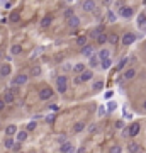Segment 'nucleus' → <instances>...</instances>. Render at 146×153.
<instances>
[{
    "label": "nucleus",
    "instance_id": "f257e3e1",
    "mask_svg": "<svg viewBox=\"0 0 146 153\" xmlns=\"http://www.w3.org/2000/svg\"><path fill=\"white\" fill-rule=\"evenodd\" d=\"M56 90H58V94H66V90H68V76L60 75L56 78Z\"/></svg>",
    "mask_w": 146,
    "mask_h": 153
},
{
    "label": "nucleus",
    "instance_id": "f03ea898",
    "mask_svg": "<svg viewBox=\"0 0 146 153\" xmlns=\"http://www.w3.org/2000/svg\"><path fill=\"white\" fill-rule=\"evenodd\" d=\"M136 39H138V36L134 34V32H126V34L121 38V43H122L124 46H131Z\"/></svg>",
    "mask_w": 146,
    "mask_h": 153
},
{
    "label": "nucleus",
    "instance_id": "7ed1b4c3",
    "mask_svg": "<svg viewBox=\"0 0 146 153\" xmlns=\"http://www.w3.org/2000/svg\"><path fill=\"white\" fill-rule=\"evenodd\" d=\"M27 80H29V76L24 75V73H21V75H17V76H14V78H12L10 85H12V87H19V85L27 84Z\"/></svg>",
    "mask_w": 146,
    "mask_h": 153
},
{
    "label": "nucleus",
    "instance_id": "20e7f679",
    "mask_svg": "<svg viewBox=\"0 0 146 153\" xmlns=\"http://www.w3.org/2000/svg\"><path fill=\"white\" fill-rule=\"evenodd\" d=\"M82 9H83L85 12H93L97 9V4H95V0H83Z\"/></svg>",
    "mask_w": 146,
    "mask_h": 153
},
{
    "label": "nucleus",
    "instance_id": "39448f33",
    "mask_svg": "<svg viewBox=\"0 0 146 153\" xmlns=\"http://www.w3.org/2000/svg\"><path fill=\"white\" fill-rule=\"evenodd\" d=\"M53 97V89H49V87H44L39 90V100H48V99Z\"/></svg>",
    "mask_w": 146,
    "mask_h": 153
},
{
    "label": "nucleus",
    "instance_id": "423d86ee",
    "mask_svg": "<svg viewBox=\"0 0 146 153\" xmlns=\"http://www.w3.org/2000/svg\"><path fill=\"white\" fill-rule=\"evenodd\" d=\"M66 26H68V27H71V29L78 27V26H80V17H77V15L73 14L71 17H68V19H66Z\"/></svg>",
    "mask_w": 146,
    "mask_h": 153
},
{
    "label": "nucleus",
    "instance_id": "0eeeda50",
    "mask_svg": "<svg viewBox=\"0 0 146 153\" xmlns=\"http://www.w3.org/2000/svg\"><path fill=\"white\" fill-rule=\"evenodd\" d=\"M139 129H141V124H139V123H132V124L127 128L129 136H132V138H134V136H138V134H139Z\"/></svg>",
    "mask_w": 146,
    "mask_h": 153
},
{
    "label": "nucleus",
    "instance_id": "6e6552de",
    "mask_svg": "<svg viewBox=\"0 0 146 153\" xmlns=\"http://www.w3.org/2000/svg\"><path fill=\"white\" fill-rule=\"evenodd\" d=\"M138 27L146 32V14H139L138 15Z\"/></svg>",
    "mask_w": 146,
    "mask_h": 153
},
{
    "label": "nucleus",
    "instance_id": "1a4fd4ad",
    "mask_svg": "<svg viewBox=\"0 0 146 153\" xmlns=\"http://www.w3.org/2000/svg\"><path fill=\"white\" fill-rule=\"evenodd\" d=\"M88 58H90V60H88V65H90L92 68H97L99 65H100V58H99V55H90Z\"/></svg>",
    "mask_w": 146,
    "mask_h": 153
},
{
    "label": "nucleus",
    "instance_id": "9d476101",
    "mask_svg": "<svg viewBox=\"0 0 146 153\" xmlns=\"http://www.w3.org/2000/svg\"><path fill=\"white\" fill-rule=\"evenodd\" d=\"M132 10L131 7H127V5H124V7H121V15L124 17V19H129V17H132Z\"/></svg>",
    "mask_w": 146,
    "mask_h": 153
},
{
    "label": "nucleus",
    "instance_id": "9b49d317",
    "mask_svg": "<svg viewBox=\"0 0 146 153\" xmlns=\"http://www.w3.org/2000/svg\"><path fill=\"white\" fill-rule=\"evenodd\" d=\"M51 22H53V15H51V14L44 15V17H42V21H41V27L42 29L49 27V26H51Z\"/></svg>",
    "mask_w": 146,
    "mask_h": 153
},
{
    "label": "nucleus",
    "instance_id": "f8f14e48",
    "mask_svg": "<svg viewBox=\"0 0 146 153\" xmlns=\"http://www.w3.org/2000/svg\"><path fill=\"white\" fill-rule=\"evenodd\" d=\"M80 76H82V82H88V80H92V76H93V71L92 70H83L80 73Z\"/></svg>",
    "mask_w": 146,
    "mask_h": 153
},
{
    "label": "nucleus",
    "instance_id": "ddd939ff",
    "mask_svg": "<svg viewBox=\"0 0 146 153\" xmlns=\"http://www.w3.org/2000/svg\"><path fill=\"white\" fill-rule=\"evenodd\" d=\"M92 51H93V46H92V44H85V46L80 48V53H82L83 56H90Z\"/></svg>",
    "mask_w": 146,
    "mask_h": 153
},
{
    "label": "nucleus",
    "instance_id": "4468645a",
    "mask_svg": "<svg viewBox=\"0 0 146 153\" xmlns=\"http://www.w3.org/2000/svg\"><path fill=\"white\" fill-rule=\"evenodd\" d=\"M10 71H12V68H10V65H7V63L0 66V76H9Z\"/></svg>",
    "mask_w": 146,
    "mask_h": 153
},
{
    "label": "nucleus",
    "instance_id": "2eb2a0df",
    "mask_svg": "<svg viewBox=\"0 0 146 153\" xmlns=\"http://www.w3.org/2000/svg\"><path fill=\"white\" fill-rule=\"evenodd\" d=\"M122 76H124V80H132V78L136 76V70H134V68H127Z\"/></svg>",
    "mask_w": 146,
    "mask_h": 153
},
{
    "label": "nucleus",
    "instance_id": "dca6fc26",
    "mask_svg": "<svg viewBox=\"0 0 146 153\" xmlns=\"http://www.w3.org/2000/svg\"><path fill=\"white\" fill-rule=\"evenodd\" d=\"M4 100H5V104H14V100H15V95H14V92H5V95H4Z\"/></svg>",
    "mask_w": 146,
    "mask_h": 153
},
{
    "label": "nucleus",
    "instance_id": "f3484780",
    "mask_svg": "<svg viewBox=\"0 0 146 153\" xmlns=\"http://www.w3.org/2000/svg\"><path fill=\"white\" fill-rule=\"evenodd\" d=\"M100 66H102L104 70H109V68H111V66H112L111 56H109V58H102V60H100Z\"/></svg>",
    "mask_w": 146,
    "mask_h": 153
},
{
    "label": "nucleus",
    "instance_id": "a211bd4d",
    "mask_svg": "<svg viewBox=\"0 0 146 153\" xmlns=\"http://www.w3.org/2000/svg\"><path fill=\"white\" fill-rule=\"evenodd\" d=\"M73 150H75V148H73V145H71V143H68V141H66V143H63V145L60 146V152H63V153H70V152H73Z\"/></svg>",
    "mask_w": 146,
    "mask_h": 153
},
{
    "label": "nucleus",
    "instance_id": "6ab92c4d",
    "mask_svg": "<svg viewBox=\"0 0 146 153\" xmlns=\"http://www.w3.org/2000/svg\"><path fill=\"white\" fill-rule=\"evenodd\" d=\"M14 145H15V141H14V138H12V136H7V138L4 139V146H5L7 150H12V148H14Z\"/></svg>",
    "mask_w": 146,
    "mask_h": 153
},
{
    "label": "nucleus",
    "instance_id": "aec40b11",
    "mask_svg": "<svg viewBox=\"0 0 146 153\" xmlns=\"http://www.w3.org/2000/svg\"><path fill=\"white\" fill-rule=\"evenodd\" d=\"M102 89H104V82H102V80H95V82L92 84V90L93 92H100Z\"/></svg>",
    "mask_w": 146,
    "mask_h": 153
},
{
    "label": "nucleus",
    "instance_id": "412c9836",
    "mask_svg": "<svg viewBox=\"0 0 146 153\" xmlns=\"http://www.w3.org/2000/svg\"><path fill=\"white\" fill-rule=\"evenodd\" d=\"M102 32H104V26H97V27L90 32V38H92V39H97V36L102 34Z\"/></svg>",
    "mask_w": 146,
    "mask_h": 153
},
{
    "label": "nucleus",
    "instance_id": "4be33fe9",
    "mask_svg": "<svg viewBox=\"0 0 146 153\" xmlns=\"http://www.w3.org/2000/svg\"><path fill=\"white\" fill-rule=\"evenodd\" d=\"M5 134L7 136H14V134H17V126L15 124H10L5 128Z\"/></svg>",
    "mask_w": 146,
    "mask_h": 153
},
{
    "label": "nucleus",
    "instance_id": "5701e85b",
    "mask_svg": "<svg viewBox=\"0 0 146 153\" xmlns=\"http://www.w3.org/2000/svg\"><path fill=\"white\" fill-rule=\"evenodd\" d=\"M41 73H42V70H41L39 65H34V66L31 68V76H41Z\"/></svg>",
    "mask_w": 146,
    "mask_h": 153
},
{
    "label": "nucleus",
    "instance_id": "b1692460",
    "mask_svg": "<svg viewBox=\"0 0 146 153\" xmlns=\"http://www.w3.org/2000/svg\"><path fill=\"white\" fill-rule=\"evenodd\" d=\"M9 21L12 22V24L19 22V21H21V15H19V12H10V15H9Z\"/></svg>",
    "mask_w": 146,
    "mask_h": 153
},
{
    "label": "nucleus",
    "instance_id": "393cba45",
    "mask_svg": "<svg viewBox=\"0 0 146 153\" xmlns=\"http://www.w3.org/2000/svg\"><path fill=\"white\" fill-rule=\"evenodd\" d=\"M83 129H85V123H82V121L73 124V133H80V131H83Z\"/></svg>",
    "mask_w": 146,
    "mask_h": 153
},
{
    "label": "nucleus",
    "instance_id": "a878e982",
    "mask_svg": "<svg viewBox=\"0 0 146 153\" xmlns=\"http://www.w3.org/2000/svg\"><path fill=\"white\" fill-rule=\"evenodd\" d=\"M107 41H109V36L105 34V32H102V34L97 36V43H99V44H105Z\"/></svg>",
    "mask_w": 146,
    "mask_h": 153
},
{
    "label": "nucleus",
    "instance_id": "bb28decb",
    "mask_svg": "<svg viewBox=\"0 0 146 153\" xmlns=\"http://www.w3.org/2000/svg\"><path fill=\"white\" fill-rule=\"evenodd\" d=\"M27 139V131H17V141L24 143Z\"/></svg>",
    "mask_w": 146,
    "mask_h": 153
},
{
    "label": "nucleus",
    "instance_id": "cd10ccee",
    "mask_svg": "<svg viewBox=\"0 0 146 153\" xmlns=\"http://www.w3.org/2000/svg\"><path fill=\"white\" fill-rule=\"evenodd\" d=\"M127 152H141V146L138 145V143H129V146H127Z\"/></svg>",
    "mask_w": 146,
    "mask_h": 153
},
{
    "label": "nucleus",
    "instance_id": "c85d7f7f",
    "mask_svg": "<svg viewBox=\"0 0 146 153\" xmlns=\"http://www.w3.org/2000/svg\"><path fill=\"white\" fill-rule=\"evenodd\" d=\"M83 70H85L83 63H77V65H73V71H75V73H82Z\"/></svg>",
    "mask_w": 146,
    "mask_h": 153
},
{
    "label": "nucleus",
    "instance_id": "c756f323",
    "mask_svg": "<svg viewBox=\"0 0 146 153\" xmlns=\"http://www.w3.org/2000/svg\"><path fill=\"white\" fill-rule=\"evenodd\" d=\"M10 53H12V55H21V53H22V46H19V44H14V46L10 48Z\"/></svg>",
    "mask_w": 146,
    "mask_h": 153
},
{
    "label": "nucleus",
    "instance_id": "7c9ffc66",
    "mask_svg": "<svg viewBox=\"0 0 146 153\" xmlns=\"http://www.w3.org/2000/svg\"><path fill=\"white\" fill-rule=\"evenodd\" d=\"M77 44L82 48V46H85L87 44V36H78L77 38Z\"/></svg>",
    "mask_w": 146,
    "mask_h": 153
},
{
    "label": "nucleus",
    "instance_id": "2f4dec72",
    "mask_svg": "<svg viewBox=\"0 0 146 153\" xmlns=\"http://www.w3.org/2000/svg\"><path fill=\"white\" fill-rule=\"evenodd\" d=\"M109 56H111V51H109V49H100V51H99V58H100V60H102V58H109Z\"/></svg>",
    "mask_w": 146,
    "mask_h": 153
},
{
    "label": "nucleus",
    "instance_id": "473e14b6",
    "mask_svg": "<svg viewBox=\"0 0 146 153\" xmlns=\"http://www.w3.org/2000/svg\"><path fill=\"white\" fill-rule=\"evenodd\" d=\"M116 19H117V15L114 14L112 10H107V21H109V22H116Z\"/></svg>",
    "mask_w": 146,
    "mask_h": 153
},
{
    "label": "nucleus",
    "instance_id": "72a5a7b5",
    "mask_svg": "<svg viewBox=\"0 0 146 153\" xmlns=\"http://www.w3.org/2000/svg\"><path fill=\"white\" fill-rule=\"evenodd\" d=\"M116 109H117V104H116L114 100H111V102H107V111H109V112L116 111Z\"/></svg>",
    "mask_w": 146,
    "mask_h": 153
},
{
    "label": "nucleus",
    "instance_id": "f704fd0d",
    "mask_svg": "<svg viewBox=\"0 0 146 153\" xmlns=\"http://www.w3.org/2000/svg\"><path fill=\"white\" fill-rule=\"evenodd\" d=\"M127 61H129V58H122V60L117 63V70H122L126 66V63H127Z\"/></svg>",
    "mask_w": 146,
    "mask_h": 153
},
{
    "label": "nucleus",
    "instance_id": "c9c22d12",
    "mask_svg": "<svg viewBox=\"0 0 146 153\" xmlns=\"http://www.w3.org/2000/svg\"><path fill=\"white\" fill-rule=\"evenodd\" d=\"M36 126H37V124H36V121H31V123L27 124V128H26V129H27V131H34Z\"/></svg>",
    "mask_w": 146,
    "mask_h": 153
},
{
    "label": "nucleus",
    "instance_id": "e433bc0d",
    "mask_svg": "<svg viewBox=\"0 0 146 153\" xmlns=\"http://www.w3.org/2000/svg\"><path fill=\"white\" fill-rule=\"evenodd\" d=\"M109 43L116 44V43H117V36H116V34H109Z\"/></svg>",
    "mask_w": 146,
    "mask_h": 153
},
{
    "label": "nucleus",
    "instance_id": "4c0bfd02",
    "mask_svg": "<svg viewBox=\"0 0 146 153\" xmlns=\"http://www.w3.org/2000/svg\"><path fill=\"white\" fill-rule=\"evenodd\" d=\"M97 114H99V116H100V118H102V116H105V107H104V105H100V107H99Z\"/></svg>",
    "mask_w": 146,
    "mask_h": 153
},
{
    "label": "nucleus",
    "instance_id": "58836bf2",
    "mask_svg": "<svg viewBox=\"0 0 146 153\" xmlns=\"http://www.w3.org/2000/svg\"><path fill=\"white\" fill-rule=\"evenodd\" d=\"M109 152L111 153H119V152H122V148H121V146H112Z\"/></svg>",
    "mask_w": 146,
    "mask_h": 153
},
{
    "label": "nucleus",
    "instance_id": "ea45409f",
    "mask_svg": "<svg viewBox=\"0 0 146 153\" xmlns=\"http://www.w3.org/2000/svg\"><path fill=\"white\" fill-rule=\"evenodd\" d=\"M97 129H99L97 124H90V126H88V131H90V133H97Z\"/></svg>",
    "mask_w": 146,
    "mask_h": 153
},
{
    "label": "nucleus",
    "instance_id": "a19ab883",
    "mask_svg": "<svg viewBox=\"0 0 146 153\" xmlns=\"http://www.w3.org/2000/svg\"><path fill=\"white\" fill-rule=\"evenodd\" d=\"M71 15H73V9H66V10H65V17L68 19V17H71Z\"/></svg>",
    "mask_w": 146,
    "mask_h": 153
},
{
    "label": "nucleus",
    "instance_id": "79ce46f5",
    "mask_svg": "<svg viewBox=\"0 0 146 153\" xmlns=\"http://www.w3.org/2000/svg\"><path fill=\"white\" fill-rule=\"evenodd\" d=\"M22 143H21V141H17V143H15V145H14V148H12V150H14V152H19V150H21V148H22Z\"/></svg>",
    "mask_w": 146,
    "mask_h": 153
},
{
    "label": "nucleus",
    "instance_id": "37998d69",
    "mask_svg": "<svg viewBox=\"0 0 146 153\" xmlns=\"http://www.w3.org/2000/svg\"><path fill=\"white\" fill-rule=\"evenodd\" d=\"M116 128H117V129H122V128H124V123H122V121H117V123H116Z\"/></svg>",
    "mask_w": 146,
    "mask_h": 153
},
{
    "label": "nucleus",
    "instance_id": "c03bdc74",
    "mask_svg": "<svg viewBox=\"0 0 146 153\" xmlns=\"http://www.w3.org/2000/svg\"><path fill=\"white\" fill-rule=\"evenodd\" d=\"M5 100H4V99H0V111H4V109H5Z\"/></svg>",
    "mask_w": 146,
    "mask_h": 153
},
{
    "label": "nucleus",
    "instance_id": "a18cd8bd",
    "mask_svg": "<svg viewBox=\"0 0 146 153\" xmlns=\"http://www.w3.org/2000/svg\"><path fill=\"white\" fill-rule=\"evenodd\" d=\"M46 121H48V123H53V121H55V116H51V114L46 116Z\"/></svg>",
    "mask_w": 146,
    "mask_h": 153
},
{
    "label": "nucleus",
    "instance_id": "49530a36",
    "mask_svg": "<svg viewBox=\"0 0 146 153\" xmlns=\"http://www.w3.org/2000/svg\"><path fill=\"white\" fill-rule=\"evenodd\" d=\"M75 84H77V85L82 84V76H77V78H75Z\"/></svg>",
    "mask_w": 146,
    "mask_h": 153
},
{
    "label": "nucleus",
    "instance_id": "de8ad7c7",
    "mask_svg": "<svg viewBox=\"0 0 146 153\" xmlns=\"http://www.w3.org/2000/svg\"><path fill=\"white\" fill-rule=\"evenodd\" d=\"M70 68H73V66H71L70 63H66V65H63V70H70Z\"/></svg>",
    "mask_w": 146,
    "mask_h": 153
},
{
    "label": "nucleus",
    "instance_id": "09e8293b",
    "mask_svg": "<svg viewBox=\"0 0 146 153\" xmlns=\"http://www.w3.org/2000/svg\"><path fill=\"white\" fill-rule=\"evenodd\" d=\"M104 4H105V5H109V4H111V0H104Z\"/></svg>",
    "mask_w": 146,
    "mask_h": 153
},
{
    "label": "nucleus",
    "instance_id": "8fccbe9b",
    "mask_svg": "<svg viewBox=\"0 0 146 153\" xmlns=\"http://www.w3.org/2000/svg\"><path fill=\"white\" fill-rule=\"evenodd\" d=\"M143 107H145V111H146V100H145V104H143Z\"/></svg>",
    "mask_w": 146,
    "mask_h": 153
},
{
    "label": "nucleus",
    "instance_id": "3c124183",
    "mask_svg": "<svg viewBox=\"0 0 146 153\" xmlns=\"http://www.w3.org/2000/svg\"><path fill=\"white\" fill-rule=\"evenodd\" d=\"M0 58H2V51H0Z\"/></svg>",
    "mask_w": 146,
    "mask_h": 153
},
{
    "label": "nucleus",
    "instance_id": "603ef678",
    "mask_svg": "<svg viewBox=\"0 0 146 153\" xmlns=\"http://www.w3.org/2000/svg\"><path fill=\"white\" fill-rule=\"evenodd\" d=\"M145 49H146V44H145Z\"/></svg>",
    "mask_w": 146,
    "mask_h": 153
}]
</instances>
